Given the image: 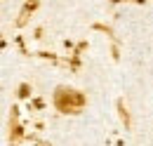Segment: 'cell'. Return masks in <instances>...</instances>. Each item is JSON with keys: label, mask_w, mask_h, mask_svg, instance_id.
Returning <instances> with one entry per match:
<instances>
[]
</instances>
